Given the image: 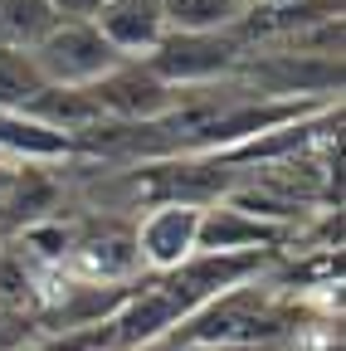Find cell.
<instances>
[{
	"label": "cell",
	"instance_id": "obj_1",
	"mask_svg": "<svg viewBox=\"0 0 346 351\" xmlns=\"http://www.w3.org/2000/svg\"><path fill=\"white\" fill-rule=\"evenodd\" d=\"M297 313L258 278L225 298L205 302L200 313L176 322L161 346L151 351H190V346H288L297 337Z\"/></svg>",
	"mask_w": 346,
	"mask_h": 351
},
{
	"label": "cell",
	"instance_id": "obj_5",
	"mask_svg": "<svg viewBox=\"0 0 346 351\" xmlns=\"http://www.w3.org/2000/svg\"><path fill=\"white\" fill-rule=\"evenodd\" d=\"M93 93L112 122H156L176 112V88H166L142 59H122L108 78L93 83Z\"/></svg>",
	"mask_w": 346,
	"mask_h": 351
},
{
	"label": "cell",
	"instance_id": "obj_7",
	"mask_svg": "<svg viewBox=\"0 0 346 351\" xmlns=\"http://www.w3.org/2000/svg\"><path fill=\"white\" fill-rule=\"evenodd\" d=\"M181 322V307L171 302V293L156 278H137L132 298L117 307L112 317V351H151L166 341V332Z\"/></svg>",
	"mask_w": 346,
	"mask_h": 351
},
{
	"label": "cell",
	"instance_id": "obj_13",
	"mask_svg": "<svg viewBox=\"0 0 346 351\" xmlns=\"http://www.w3.org/2000/svg\"><path fill=\"white\" fill-rule=\"evenodd\" d=\"M54 10L45 5V0H0V44L5 49H34L39 39H45L54 29Z\"/></svg>",
	"mask_w": 346,
	"mask_h": 351
},
{
	"label": "cell",
	"instance_id": "obj_10",
	"mask_svg": "<svg viewBox=\"0 0 346 351\" xmlns=\"http://www.w3.org/2000/svg\"><path fill=\"white\" fill-rule=\"evenodd\" d=\"M0 156L25 161V166H49V161H73V137L34 122L25 112H0Z\"/></svg>",
	"mask_w": 346,
	"mask_h": 351
},
{
	"label": "cell",
	"instance_id": "obj_9",
	"mask_svg": "<svg viewBox=\"0 0 346 351\" xmlns=\"http://www.w3.org/2000/svg\"><path fill=\"white\" fill-rule=\"evenodd\" d=\"M93 25L122 59H147L156 49V39L166 34L161 0H103Z\"/></svg>",
	"mask_w": 346,
	"mask_h": 351
},
{
	"label": "cell",
	"instance_id": "obj_8",
	"mask_svg": "<svg viewBox=\"0 0 346 351\" xmlns=\"http://www.w3.org/2000/svg\"><path fill=\"white\" fill-rule=\"evenodd\" d=\"M297 239L278 225H264V219H254L225 200H214L200 210V230H195V254H244V249H273L283 254V244Z\"/></svg>",
	"mask_w": 346,
	"mask_h": 351
},
{
	"label": "cell",
	"instance_id": "obj_16",
	"mask_svg": "<svg viewBox=\"0 0 346 351\" xmlns=\"http://www.w3.org/2000/svg\"><path fill=\"white\" fill-rule=\"evenodd\" d=\"M45 5L54 10L59 25H88V20L103 10V0H45Z\"/></svg>",
	"mask_w": 346,
	"mask_h": 351
},
{
	"label": "cell",
	"instance_id": "obj_2",
	"mask_svg": "<svg viewBox=\"0 0 346 351\" xmlns=\"http://www.w3.org/2000/svg\"><path fill=\"white\" fill-rule=\"evenodd\" d=\"M69 254L59 263V274L78 278V283H137L142 269V254H137V230L127 215H88L69 219Z\"/></svg>",
	"mask_w": 346,
	"mask_h": 351
},
{
	"label": "cell",
	"instance_id": "obj_3",
	"mask_svg": "<svg viewBox=\"0 0 346 351\" xmlns=\"http://www.w3.org/2000/svg\"><path fill=\"white\" fill-rule=\"evenodd\" d=\"M249 54L244 29H220V34H186V29H166L156 39V49L142 59L166 88H205L220 83L239 69Z\"/></svg>",
	"mask_w": 346,
	"mask_h": 351
},
{
	"label": "cell",
	"instance_id": "obj_15",
	"mask_svg": "<svg viewBox=\"0 0 346 351\" xmlns=\"http://www.w3.org/2000/svg\"><path fill=\"white\" fill-rule=\"evenodd\" d=\"M34 337H39L34 317L20 313V307H10L5 298H0V351H25Z\"/></svg>",
	"mask_w": 346,
	"mask_h": 351
},
{
	"label": "cell",
	"instance_id": "obj_4",
	"mask_svg": "<svg viewBox=\"0 0 346 351\" xmlns=\"http://www.w3.org/2000/svg\"><path fill=\"white\" fill-rule=\"evenodd\" d=\"M34 69L45 73L49 88H93L98 78H108L122 54L98 34V25H54L45 39L29 49Z\"/></svg>",
	"mask_w": 346,
	"mask_h": 351
},
{
	"label": "cell",
	"instance_id": "obj_14",
	"mask_svg": "<svg viewBox=\"0 0 346 351\" xmlns=\"http://www.w3.org/2000/svg\"><path fill=\"white\" fill-rule=\"evenodd\" d=\"M45 73L34 69L25 49H5L0 44V112H25L39 93H45Z\"/></svg>",
	"mask_w": 346,
	"mask_h": 351
},
{
	"label": "cell",
	"instance_id": "obj_17",
	"mask_svg": "<svg viewBox=\"0 0 346 351\" xmlns=\"http://www.w3.org/2000/svg\"><path fill=\"white\" fill-rule=\"evenodd\" d=\"M254 5H264V10H278V5H288V0H254Z\"/></svg>",
	"mask_w": 346,
	"mask_h": 351
},
{
	"label": "cell",
	"instance_id": "obj_12",
	"mask_svg": "<svg viewBox=\"0 0 346 351\" xmlns=\"http://www.w3.org/2000/svg\"><path fill=\"white\" fill-rule=\"evenodd\" d=\"M254 10V0H161L166 29H186V34H220L239 29Z\"/></svg>",
	"mask_w": 346,
	"mask_h": 351
},
{
	"label": "cell",
	"instance_id": "obj_6",
	"mask_svg": "<svg viewBox=\"0 0 346 351\" xmlns=\"http://www.w3.org/2000/svg\"><path fill=\"white\" fill-rule=\"evenodd\" d=\"M132 230H137L142 269H147V274H171L176 263H186V258L195 254L200 205H181V200L151 205L147 215H137V219H132Z\"/></svg>",
	"mask_w": 346,
	"mask_h": 351
},
{
	"label": "cell",
	"instance_id": "obj_11",
	"mask_svg": "<svg viewBox=\"0 0 346 351\" xmlns=\"http://www.w3.org/2000/svg\"><path fill=\"white\" fill-rule=\"evenodd\" d=\"M25 117L64 132V137H78V132H88L93 122H103V103H98L93 88H45V93L25 108Z\"/></svg>",
	"mask_w": 346,
	"mask_h": 351
}]
</instances>
